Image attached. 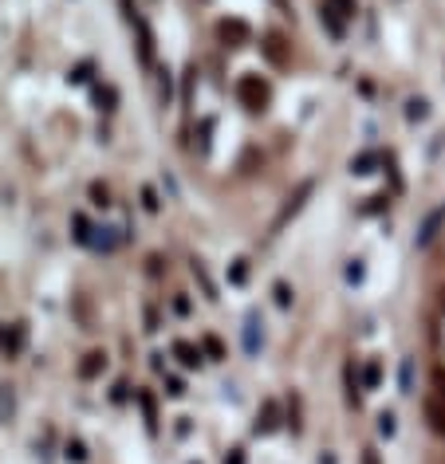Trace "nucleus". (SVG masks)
Segmentation results:
<instances>
[{
  "mask_svg": "<svg viewBox=\"0 0 445 464\" xmlns=\"http://www.w3.org/2000/svg\"><path fill=\"white\" fill-rule=\"evenodd\" d=\"M311 193H316V181H311V178H308V181H300V185H296V193H291L288 201H284V209L276 212V220H272V232H280V228L288 225V220L296 217V212H300L304 205H308V197H311Z\"/></svg>",
  "mask_w": 445,
  "mask_h": 464,
  "instance_id": "3",
  "label": "nucleus"
},
{
  "mask_svg": "<svg viewBox=\"0 0 445 464\" xmlns=\"http://www.w3.org/2000/svg\"><path fill=\"white\" fill-rule=\"evenodd\" d=\"M189 271H193V279L201 284V296H205L209 303H217L221 296H217V284H213V276H209V268H205V264H201V260H189Z\"/></svg>",
  "mask_w": 445,
  "mask_h": 464,
  "instance_id": "12",
  "label": "nucleus"
},
{
  "mask_svg": "<svg viewBox=\"0 0 445 464\" xmlns=\"http://www.w3.org/2000/svg\"><path fill=\"white\" fill-rule=\"evenodd\" d=\"M359 378H363V389H378V382H382V362H378V358H367Z\"/></svg>",
  "mask_w": 445,
  "mask_h": 464,
  "instance_id": "21",
  "label": "nucleus"
},
{
  "mask_svg": "<svg viewBox=\"0 0 445 464\" xmlns=\"http://www.w3.org/2000/svg\"><path fill=\"white\" fill-rule=\"evenodd\" d=\"M237 99L249 114H260V110H268V102H272V87H268V79H260L257 71H249V75L237 79Z\"/></svg>",
  "mask_w": 445,
  "mask_h": 464,
  "instance_id": "1",
  "label": "nucleus"
},
{
  "mask_svg": "<svg viewBox=\"0 0 445 464\" xmlns=\"http://www.w3.org/2000/svg\"><path fill=\"white\" fill-rule=\"evenodd\" d=\"M422 421H426V429L434 433V437L445 441V401L437 394L422 397Z\"/></svg>",
  "mask_w": 445,
  "mask_h": 464,
  "instance_id": "4",
  "label": "nucleus"
},
{
  "mask_svg": "<svg viewBox=\"0 0 445 464\" xmlns=\"http://www.w3.org/2000/svg\"><path fill=\"white\" fill-rule=\"evenodd\" d=\"M170 355L178 358V362L186 366V370H197V366L205 362V350H201V342H189V338H173Z\"/></svg>",
  "mask_w": 445,
  "mask_h": 464,
  "instance_id": "6",
  "label": "nucleus"
},
{
  "mask_svg": "<svg viewBox=\"0 0 445 464\" xmlns=\"http://www.w3.org/2000/svg\"><path fill=\"white\" fill-rule=\"evenodd\" d=\"M260 51L268 55V63H272V68H288V43H284L280 32H264V43H260Z\"/></svg>",
  "mask_w": 445,
  "mask_h": 464,
  "instance_id": "9",
  "label": "nucleus"
},
{
  "mask_svg": "<svg viewBox=\"0 0 445 464\" xmlns=\"http://www.w3.org/2000/svg\"><path fill=\"white\" fill-rule=\"evenodd\" d=\"M142 209H146V212H158V209H162V201H158V193H154L150 185H142Z\"/></svg>",
  "mask_w": 445,
  "mask_h": 464,
  "instance_id": "32",
  "label": "nucleus"
},
{
  "mask_svg": "<svg viewBox=\"0 0 445 464\" xmlns=\"http://www.w3.org/2000/svg\"><path fill=\"white\" fill-rule=\"evenodd\" d=\"M445 232V201L434 205V209L426 212V217L418 220V232H414V248H429L437 237Z\"/></svg>",
  "mask_w": 445,
  "mask_h": 464,
  "instance_id": "2",
  "label": "nucleus"
},
{
  "mask_svg": "<svg viewBox=\"0 0 445 464\" xmlns=\"http://www.w3.org/2000/svg\"><path fill=\"white\" fill-rule=\"evenodd\" d=\"M284 425H288L296 437L304 433V401H300V394H291V397H288V414H284Z\"/></svg>",
  "mask_w": 445,
  "mask_h": 464,
  "instance_id": "14",
  "label": "nucleus"
},
{
  "mask_svg": "<svg viewBox=\"0 0 445 464\" xmlns=\"http://www.w3.org/2000/svg\"><path fill=\"white\" fill-rule=\"evenodd\" d=\"M91 71H95L91 63H79V68L71 71V83H87V79H91Z\"/></svg>",
  "mask_w": 445,
  "mask_h": 464,
  "instance_id": "36",
  "label": "nucleus"
},
{
  "mask_svg": "<svg viewBox=\"0 0 445 464\" xmlns=\"http://www.w3.org/2000/svg\"><path fill=\"white\" fill-rule=\"evenodd\" d=\"M398 394L402 397L414 394V358H402V366H398Z\"/></svg>",
  "mask_w": 445,
  "mask_h": 464,
  "instance_id": "25",
  "label": "nucleus"
},
{
  "mask_svg": "<svg viewBox=\"0 0 445 464\" xmlns=\"http://www.w3.org/2000/svg\"><path fill=\"white\" fill-rule=\"evenodd\" d=\"M173 311H178V315H189V311H193V307H189V299H186V291H178V296H173Z\"/></svg>",
  "mask_w": 445,
  "mask_h": 464,
  "instance_id": "39",
  "label": "nucleus"
},
{
  "mask_svg": "<svg viewBox=\"0 0 445 464\" xmlns=\"http://www.w3.org/2000/svg\"><path fill=\"white\" fill-rule=\"evenodd\" d=\"M363 378H359V370H355V362H347L343 366V397H347V409H363Z\"/></svg>",
  "mask_w": 445,
  "mask_h": 464,
  "instance_id": "7",
  "label": "nucleus"
},
{
  "mask_svg": "<svg viewBox=\"0 0 445 464\" xmlns=\"http://www.w3.org/2000/svg\"><path fill=\"white\" fill-rule=\"evenodd\" d=\"M111 197H114L111 185H103V181H95V185H91V201L99 205V209H111V205H114Z\"/></svg>",
  "mask_w": 445,
  "mask_h": 464,
  "instance_id": "28",
  "label": "nucleus"
},
{
  "mask_svg": "<svg viewBox=\"0 0 445 464\" xmlns=\"http://www.w3.org/2000/svg\"><path fill=\"white\" fill-rule=\"evenodd\" d=\"M24 338H28V327H24V323H12V330L4 335V355L16 358L20 350H24Z\"/></svg>",
  "mask_w": 445,
  "mask_h": 464,
  "instance_id": "17",
  "label": "nucleus"
},
{
  "mask_svg": "<svg viewBox=\"0 0 445 464\" xmlns=\"http://www.w3.org/2000/svg\"><path fill=\"white\" fill-rule=\"evenodd\" d=\"M280 421H284L280 401H276V397H268V401L260 405V414H257V425H252V433H257V437H268V433L280 429Z\"/></svg>",
  "mask_w": 445,
  "mask_h": 464,
  "instance_id": "5",
  "label": "nucleus"
},
{
  "mask_svg": "<svg viewBox=\"0 0 445 464\" xmlns=\"http://www.w3.org/2000/svg\"><path fill=\"white\" fill-rule=\"evenodd\" d=\"M146 271H150V276H162V256H150V260H146Z\"/></svg>",
  "mask_w": 445,
  "mask_h": 464,
  "instance_id": "40",
  "label": "nucleus"
},
{
  "mask_svg": "<svg viewBox=\"0 0 445 464\" xmlns=\"http://www.w3.org/2000/svg\"><path fill=\"white\" fill-rule=\"evenodd\" d=\"M260 346H264V319H260V311H249L245 315V350L260 355Z\"/></svg>",
  "mask_w": 445,
  "mask_h": 464,
  "instance_id": "8",
  "label": "nucleus"
},
{
  "mask_svg": "<svg viewBox=\"0 0 445 464\" xmlns=\"http://www.w3.org/2000/svg\"><path fill=\"white\" fill-rule=\"evenodd\" d=\"M71 228H75V240H79V244H91V232H95V228L87 225L83 212H75V217H71Z\"/></svg>",
  "mask_w": 445,
  "mask_h": 464,
  "instance_id": "29",
  "label": "nucleus"
},
{
  "mask_svg": "<svg viewBox=\"0 0 445 464\" xmlns=\"http://www.w3.org/2000/svg\"><path fill=\"white\" fill-rule=\"evenodd\" d=\"M114 102H119V91H114L111 83L95 87V107H99V110H114Z\"/></svg>",
  "mask_w": 445,
  "mask_h": 464,
  "instance_id": "26",
  "label": "nucleus"
},
{
  "mask_svg": "<svg viewBox=\"0 0 445 464\" xmlns=\"http://www.w3.org/2000/svg\"><path fill=\"white\" fill-rule=\"evenodd\" d=\"M142 315H146V330L154 335V330H158V311H154L150 303H146V307H142Z\"/></svg>",
  "mask_w": 445,
  "mask_h": 464,
  "instance_id": "38",
  "label": "nucleus"
},
{
  "mask_svg": "<svg viewBox=\"0 0 445 464\" xmlns=\"http://www.w3.org/2000/svg\"><path fill=\"white\" fill-rule=\"evenodd\" d=\"M166 394H170V397H181V394H186V386H181V378H173V374H166Z\"/></svg>",
  "mask_w": 445,
  "mask_h": 464,
  "instance_id": "35",
  "label": "nucleus"
},
{
  "mask_svg": "<svg viewBox=\"0 0 445 464\" xmlns=\"http://www.w3.org/2000/svg\"><path fill=\"white\" fill-rule=\"evenodd\" d=\"M319 24H323L327 32L335 36V40H343V36H347V20H339V16H335V12L327 9L323 0H319Z\"/></svg>",
  "mask_w": 445,
  "mask_h": 464,
  "instance_id": "15",
  "label": "nucleus"
},
{
  "mask_svg": "<svg viewBox=\"0 0 445 464\" xmlns=\"http://www.w3.org/2000/svg\"><path fill=\"white\" fill-rule=\"evenodd\" d=\"M63 456H68L71 464H87V460H91V453H87V445H83L79 437H68V441H63Z\"/></svg>",
  "mask_w": 445,
  "mask_h": 464,
  "instance_id": "23",
  "label": "nucleus"
},
{
  "mask_svg": "<svg viewBox=\"0 0 445 464\" xmlns=\"http://www.w3.org/2000/svg\"><path fill=\"white\" fill-rule=\"evenodd\" d=\"M437 303H441V311H445V291H441V299H437Z\"/></svg>",
  "mask_w": 445,
  "mask_h": 464,
  "instance_id": "44",
  "label": "nucleus"
},
{
  "mask_svg": "<svg viewBox=\"0 0 445 464\" xmlns=\"http://www.w3.org/2000/svg\"><path fill=\"white\" fill-rule=\"evenodd\" d=\"M375 166H382V153H375V150H363V153H355L351 158V173H375Z\"/></svg>",
  "mask_w": 445,
  "mask_h": 464,
  "instance_id": "18",
  "label": "nucleus"
},
{
  "mask_svg": "<svg viewBox=\"0 0 445 464\" xmlns=\"http://www.w3.org/2000/svg\"><path fill=\"white\" fill-rule=\"evenodd\" d=\"M221 464H249V453H245L240 445H232L229 453H225V460H221Z\"/></svg>",
  "mask_w": 445,
  "mask_h": 464,
  "instance_id": "34",
  "label": "nucleus"
},
{
  "mask_svg": "<svg viewBox=\"0 0 445 464\" xmlns=\"http://www.w3.org/2000/svg\"><path fill=\"white\" fill-rule=\"evenodd\" d=\"M272 4H276V9H284V12H288V0H272Z\"/></svg>",
  "mask_w": 445,
  "mask_h": 464,
  "instance_id": "43",
  "label": "nucleus"
},
{
  "mask_svg": "<svg viewBox=\"0 0 445 464\" xmlns=\"http://www.w3.org/2000/svg\"><path fill=\"white\" fill-rule=\"evenodd\" d=\"M359 464H382L378 448H375V445H367V448H363V456H359Z\"/></svg>",
  "mask_w": 445,
  "mask_h": 464,
  "instance_id": "37",
  "label": "nucleus"
},
{
  "mask_svg": "<svg viewBox=\"0 0 445 464\" xmlns=\"http://www.w3.org/2000/svg\"><path fill=\"white\" fill-rule=\"evenodd\" d=\"M429 110H434V107H429L426 95H410V99H406V110H402V114H406V122H410V126H422V122L429 119Z\"/></svg>",
  "mask_w": 445,
  "mask_h": 464,
  "instance_id": "11",
  "label": "nucleus"
},
{
  "mask_svg": "<svg viewBox=\"0 0 445 464\" xmlns=\"http://www.w3.org/2000/svg\"><path fill=\"white\" fill-rule=\"evenodd\" d=\"M375 429H378L382 441H390L394 433H398V414H394V409H382V414L375 417Z\"/></svg>",
  "mask_w": 445,
  "mask_h": 464,
  "instance_id": "22",
  "label": "nucleus"
},
{
  "mask_svg": "<svg viewBox=\"0 0 445 464\" xmlns=\"http://www.w3.org/2000/svg\"><path fill=\"white\" fill-rule=\"evenodd\" d=\"M245 279H249V260H232L229 264V284L232 287H245Z\"/></svg>",
  "mask_w": 445,
  "mask_h": 464,
  "instance_id": "30",
  "label": "nucleus"
},
{
  "mask_svg": "<svg viewBox=\"0 0 445 464\" xmlns=\"http://www.w3.org/2000/svg\"><path fill=\"white\" fill-rule=\"evenodd\" d=\"M370 205H363V217H370V212H382L386 205H390V193H375V197H367Z\"/></svg>",
  "mask_w": 445,
  "mask_h": 464,
  "instance_id": "31",
  "label": "nucleus"
},
{
  "mask_svg": "<svg viewBox=\"0 0 445 464\" xmlns=\"http://www.w3.org/2000/svg\"><path fill=\"white\" fill-rule=\"evenodd\" d=\"M107 370V350H87L83 355V362H79V378L83 382H91V378H99V374Z\"/></svg>",
  "mask_w": 445,
  "mask_h": 464,
  "instance_id": "10",
  "label": "nucleus"
},
{
  "mask_svg": "<svg viewBox=\"0 0 445 464\" xmlns=\"http://www.w3.org/2000/svg\"><path fill=\"white\" fill-rule=\"evenodd\" d=\"M319 464H339V460H335V453H327V456H319Z\"/></svg>",
  "mask_w": 445,
  "mask_h": 464,
  "instance_id": "42",
  "label": "nucleus"
},
{
  "mask_svg": "<svg viewBox=\"0 0 445 464\" xmlns=\"http://www.w3.org/2000/svg\"><path fill=\"white\" fill-rule=\"evenodd\" d=\"M201 350H205L209 362H225L229 358V350H225V342L217 335H201Z\"/></svg>",
  "mask_w": 445,
  "mask_h": 464,
  "instance_id": "20",
  "label": "nucleus"
},
{
  "mask_svg": "<svg viewBox=\"0 0 445 464\" xmlns=\"http://www.w3.org/2000/svg\"><path fill=\"white\" fill-rule=\"evenodd\" d=\"M272 303L280 307V311H291V303H296V287H291L288 279H276L272 284Z\"/></svg>",
  "mask_w": 445,
  "mask_h": 464,
  "instance_id": "16",
  "label": "nucleus"
},
{
  "mask_svg": "<svg viewBox=\"0 0 445 464\" xmlns=\"http://www.w3.org/2000/svg\"><path fill=\"white\" fill-rule=\"evenodd\" d=\"M327 9L335 12L339 20H355V12H359V0H323Z\"/></svg>",
  "mask_w": 445,
  "mask_h": 464,
  "instance_id": "27",
  "label": "nucleus"
},
{
  "mask_svg": "<svg viewBox=\"0 0 445 464\" xmlns=\"http://www.w3.org/2000/svg\"><path fill=\"white\" fill-rule=\"evenodd\" d=\"M127 389H130L127 382H119V386H114V394H111V397H114V401H127Z\"/></svg>",
  "mask_w": 445,
  "mask_h": 464,
  "instance_id": "41",
  "label": "nucleus"
},
{
  "mask_svg": "<svg viewBox=\"0 0 445 464\" xmlns=\"http://www.w3.org/2000/svg\"><path fill=\"white\" fill-rule=\"evenodd\" d=\"M138 405H142L146 429H150V433H158V405H154V394H150V389H138Z\"/></svg>",
  "mask_w": 445,
  "mask_h": 464,
  "instance_id": "19",
  "label": "nucleus"
},
{
  "mask_svg": "<svg viewBox=\"0 0 445 464\" xmlns=\"http://www.w3.org/2000/svg\"><path fill=\"white\" fill-rule=\"evenodd\" d=\"M217 32H221V40H232V43H249V36H252L245 20H221Z\"/></svg>",
  "mask_w": 445,
  "mask_h": 464,
  "instance_id": "13",
  "label": "nucleus"
},
{
  "mask_svg": "<svg viewBox=\"0 0 445 464\" xmlns=\"http://www.w3.org/2000/svg\"><path fill=\"white\" fill-rule=\"evenodd\" d=\"M343 279H347V284H351V287H359L363 279H367V260H363V256H355V260H347V268H343Z\"/></svg>",
  "mask_w": 445,
  "mask_h": 464,
  "instance_id": "24",
  "label": "nucleus"
},
{
  "mask_svg": "<svg viewBox=\"0 0 445 464\" xmlns=\"http://www.w3.org/2000/svg\"><path fill=\"white\" fill-rule=\"evenodd\" d=\"M429 382H434V394L445 401V366H434V374H429Z\"/></svg>",
  "mask_w": 445,
  "mask_h": 464,
  "instance_id": "33",
  "label": "nucleus"
}]
</instances>
